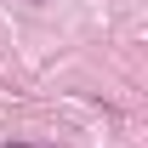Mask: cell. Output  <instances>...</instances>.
<instances>
[{"label":"cell","mask_w":148,"mask_h":148,"mask_svg":"<svg viewBox=\"0 0 148 148\" xmlns=\"http://www.w3.org/2000/svg\"><path fill=\"white\" fill-rule=\"evenodd\" d=\"M6 148H57V143H6Z\"/></svg>","instance_id":"cell-1"}]
</instances>
